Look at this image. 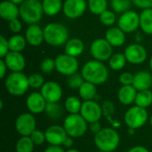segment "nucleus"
I'll use <instances>...</instances> for the list:
<instances>
[{
  "instance_id": "1",
  "label": "nucleus",
  "mask_w": 152,
  "mask_h": 152,
  "mask_svg": "<svg viewBox=\"0 0 152 152\" xmlns=\"http://www.w3.org/2000/svg\"><path fill=\"white\" fill-rule=\"evenodd\" d=\"M81 74L85 81L94 85H102L109 78V69L107 66L100 61L92 60L87 61L81 69Z\"/></svg>"
},
{
  "instance_id": "2",
  "label": "nucleus",
  "mask_w": 152,
  "mask_h": 152,
  "mask_svg": "<svg viewBox=\"0 0 152 152\" xmlns=\"http://www.w3.org/2000/svg\"><path fill=\"white\" fill-rule=\"evenodd\" d=\"M94 142L99 151L112 152L119 146L120 136L114 128L105 127L94 134Z\"/></svg>"
},
{
  "instance_id": "3",
  "label": "nucleus",
  "mask_w": 152,
  "mask_h": 152,
  "mask_svg": "<svg viewBox=\"0 0 152 152\" xmlns=\"http://www.w3.org/2000/svg\"><path fill=\"white\" fill-rule=\"evenodd\" d=\"M45 41L51 46H61L69 40V30L61 23L52 22L44 28Z\"/></svg>"
},
{
  "instance_id": "4",
  "label": "nucleus",
  "mask_w": 152,
  "mask_h": 152,
  "mask_svg": "<svg viewBox=\"0 0 152 152\" xmlns=\"http://www.w3.org/2000/svg\"><path fill=\"white\" fill-rule=\"evenodd\" d=\"M44 13L42 2L40 0H25L20 5V16L25 23L37 24Z\"/></svg>"
},
{
  "instance_id": "5",
  "label": "nucleus",
  "mask_w": 152,
  "mask_h": 152,
  "mask_svg": "<svg viewBox=\"0 0 152 152\" xmlns=\"http://www.w3.org/2000/svg\"><path fill=\"white\" fill-rule=\"evenodd\" d=\"M4 86L10 94L21 96L25 94L29 88L28 77L22 72H12L6 77Z\"/></svg>"
},
{
  "instance_id": "6",
  "label": "nucleus",
  "mask_w": 152,
  "mask_h": 152,
  "mask_svg": "<svg viewBox=\"0 0 152 152\" xmlns=\"http://www.w3.org/2000/svg\"><path fill=\"white\" fill-rule=\"evenodd\" d=\"M88 123L85 118L78 114H69L63 123V127L69 136L72 138L82 137L88 129Z\"/></svg>"
},
{
  "instance_id": "7",
  "label": "nucleus",
  "mask_w": 152,
  "mask_h": 152,
  "mask_svg": "<svg viewBox=\"0 0 152 152\" xmlns=\"http://www.w3.org/2000/svg\"><path fill=\"white\" fill-rule=\"evenodd\" d=\"M149 119V114L145 108L134 105L129 108L124 116L125 124L128 128L139 129L142 127Z\"/></svg>"
},
{
  "instance_id": "8",
  "label": "nucleus",
  "mask_w": 152,
  "mask_h": 152,
  "mask_svg": "<svg viewBox=\"0 0 152 152\" xmlns=\"http://www.w3.org/2000/svg\"><path fill=\"white\" fill-rule=\"evenodd\" d=\"M55 66L56 70L60 74L69 77L77 73L79 67V62L77 57L69 55L67 53H62L59 54L55 58Z\"/></svg>"
},
{
  "instance_id": "9",
  "label": "nucleus",
  "mask_w": 152,
  "mask_h": 152,
  "mask_svg": "<svg viewBox=\"0 0 152 152\" xmlns=\"http://www.w3.org/2000/svg\"><path fill=\"white\" fill-rule=\"evenodd\" d=\"M37 120L34 114L25 112L18 116L15 121V129L20 136H30L37 129Z\"/></svg>"
},
{
  "instance_id": "10",
  "label": "nucleus",
  "mask_w": 152,
  "mask_h": 152,
  "mask_svg": "<svg viewBox=\"0 0 152 152\" xmlns=\"http://www.w3.org/2000/svg\"><path fill=\"white\" fill-rule=\"evenodd\" d=\"M112 47L113 46L106 40V38H97L92 43L90 52L94 60L104 61L110 60L112 56Z\"/></svg>"
},
{
  "instance_id": "11",
  "label": "nucleus",
  "mask_w": 152,
  "mask_h": 152,
  "mask_svg": "<svg viewBox=\"0 0 152 152\" xmlns=\"http://www.w3.org/2000/svg\"><path fill=\"white\" fill-rule=\"evenodd\" d=\"M80 115L85 118V120L88 124L100 121L103 115L102 107L94 100L84 101L81 107Z\"/></svg>"
},
{
  "instance_id": "12",
  "label": "nucleus",
  "mask_w": 152,
  "mask_h": 152,
  "mask_svg": "<svg viewBox=\"0 0 152 152\" xmlns=\"http://www.w3.org/2000/svg\"><path fill=\"white\" fill-rule=\"evenodd\" d=\"M118 27L125 33L134 32L140 27V14L132 10L122 13L118 18Z\"/></svg>"
},
{
  "instance_id": "13",
  "label": "nucleus",
  "mask_w": 152,
  "mask_h": 152,
  "mask_svg": "<svg viewBox=\"0 0 152 152\" xmlns=\"http://www.w3.org/2000/svg\"><path fill=\"white\" fill-rule=\"evenodd\" d=\"M124 53L127 61L132 64H142L147 59V51L145 47L139 43L129 45Z\"/></svg>"
},
{
  "instance_id": "14",
  "label": "nucleus",
  "mask_w": 152,
  "mask_h": 152,
  "mask_svg": "<svg viewBox=\"0 0 152 152\" xmlns=\"http://www.w3.org/2000/svg\"><path fill=\"white\" fill-rule=\"evenodd\" d=\"M87 8L86 0H65L62 7L64 15L69 19L81 17Z\"/></svg>"
},
{
  "instance_id": "15",
  "label": "nucleus",
  "mask_w": 152,
  "mask_h": 152,
  "mask_svg": "<svg viewBox=\"0 0 152 152\" xmlns=\"http://www.w3.org/2000/svg\"><path fill=\"white\" fill-rule=\"evenodd\" d=\"M40 93L47 103L59 102L62 97L61 86L55 81H47L40 89Z\"/></svg>"
},
{
  "instance_id": "16",
  "label": "nucleus",
  "mask_w": 152,
  "mask_h": 152,
  "mask_svg": "<svg viewBox=\"0 0 152 152\" xmlns=\"http://www.w3.org/2000/svg\"><path fill=\"white\" fill-rule=\"evenodd\" d=\"M45 134L46 142L49 145H53V146H62L64 141L69 136L64 127L58 125H53L49 126L45 131Z\"/></svg>"
},
{
  "instance_id": "17",
  "label": "nucleus",
  "mask_w": 152,
  "mask_h": 152,
  "mask_svg": "<svg viewBox=\"0 0 152 152\" xmlns=\"http://www.w3.org/2000/svg\"><path fill=\"white\" fill-rule=\"evenodd\" d=\"M47 102L44 98L41 93L33 92L28 94L26 99V107L28 110L32 114H41L45 110Z\"/></svg>"
},
{
  "instance_id": "18",
  "label": "nucleus",
  "mask_w": 152,
  "mask_h": 152,
  "mask_svg": "<svg viewBox=\"0 0 152 152\" xmlns=\"http://www.w3.org/2000/svg\"><path fill=\"white\" fill-rule=\"evenodd\" d=\"M4 61L12 72H21L26 66L25 58L20 52L10 51L4 58Z\"/></svg>"
},
{
  "instance_id": "19",
  "label": "nucleus",
  "mask_w": 152,
  "mask_h": 152,
  "mask_svg": "<svg viewBox=\"0 0 152 152\" xmlns=\"http://www.w3.org/2000/svg\"><path fill=\"white\" fill-rule=\"evenodd\" d=\"M25 38L28 45L32 46L40 45L45 41L44 29L37 24L28 25L25 32Z\"/></svg>"
},
{
  "instance_id": "20",
  "label": "nucleus",
  "mask_w": 152,
  "mask_h": 152,
  "mask_svg": "<svg viewBox=\"0 0 152 152\" xmlns=\"http://www.w3.org/2000/svg\"><path fill=\"white\" fill-rule=\"evenodd\" d=\"M0 16L7 21L16 19L20 16V6L10 0L3 1L0 4Z\"/></svg>"
},
{
  "instance_id": "21",
  "label": "nucleus",
  "mask_w": 152,
  "mask_h": 152,
  "mask_svg": "<svg viewBox=\"0 0 152 152\" xmlns=\"http://www.w3.org/2000/svg\"><path fill=\"white\" fill-rule=\"evenodd\" d=\"M138 92L149 90L152 86V75L147 70H141L134 75L132 85Z\"/></svg>"
},
{
  "instance_id": "22",
  "label": "nucleus",
  "mask_w": 152,
  "mask_h": 152,
  "mask_svg": "<svg viewBox=\"0 0 152 152\" xmlns=\"http://www.w3.org/2000/svg\"><path fill=\"white\" fill-rule=\"evenodd\" d=\"M137 92L138 91L132 85L131 86H122L118 92V102L125 106L132 105L135 102Z\"/></svg>"
},
{
  "instance_id": "23",
  "label": "nucleus",
  "mask_w": 152,
  "mask_h": 152,
  "mask_svg": "<svg viewBox=\"0 0 152 152\" xmlns=\"http://www.w3.org/2000/svg\"><path fill=\"white\" fill-rule=\"evenodd\" d=\"M105 38L114 47L121 46L126 42L125 32L118 27H110L106 31Z\"/></svg>"
},
{
  "instance_id": "24",
  "label": "nucleus",
  "mask_w": 152,
  "mask_h": 152,
  "mask_svg": "<svg viewBox=\"0 0 152 152\" xmlns=\"http://www.w3.org/2000/svg\"><path fill=\"white\" fill-rule=\"evenodd\" d=\"M85 49L84 43L81 39L78 38H71L69 39L65 45V53L77 57L79 56Z\"/></svg>"
},
{
  "instance_id": "25",
  "label": "nucleus",
  "mask_w": 152,
  "mask_h": 152,
  "mask_svg": "<svg viewBox=\"0 0 152 152\" xmlns=\"http://www.w3.org/2000/svg\"><path fill=\"white\" fill-rule=\"evenodd\" d=\"M78 94L81 99H83L84 101H93L97 96L96 85L85 81L78 89Z\"/></svg>"
},
{
  "instance_id": "26",
  "label": "nucleus",
  "mask_w": 152,
  "mask_h": 152,
  "mask_svg": "<svg viewBox=\"0 0 152 152\" xmlns=\"http://www.w3.org/2000/svg\"><path fill=\"white\" fill-rule=\"evenodd\" d=\"M42 5L44 13L47 16L57 15L63 7L61 0H43Z\"/></svg>"
},
{
  "instance_id": "27",
  "label": "nucleus",
  "mask_w": 152,
  "mask_h": 152,
  "mask_svg": "<svg viewBox=\"0 0 152 152\" xmlns=\"http://www.w3.org/2000/svg\"><path fill=\"white\" fill-rule=\"evenodd\" d=\"M140 28L144 33L152 35V8L143 9L140 13Z\"/></svg>"
},
{
  "instance_id": "28",
  "label": "nucleus",
  "mask_w": 152,
  "mask_h": 152,
  "mask_svg": "<svg viewBox=\"0 0 152 152\" xmlns=\"http://www.w3.org/2000/svg\"><path fill=\"white\" fill-rule=\"evenodd\" d=\"M8 43H9L10 51L20 53L22 50H24L28 42L25 38V37H23L20 34H15L8 39Z\"/></svg>"
},
{
  "instance_id": "29",
  "label": "nucleus",
  "mask_w": 152,
  "mask_h": 152,
  "mask_svg": "<svg viewBox=\"0 0 152 152\" xmlns=\"http://www.w3.org/2000/svg\"><path fill=\"white\" fill-rule=\"evenodd\" d=\"M83 102L77 96H69L65 100L64 109L69 114H78L80 113Z\"/></svg>"
},
{
  "instance_id": "30",
  "label": "nucleus",
  "mask_w": 152,
  "mask_h": 152,
  "mask_svg": "<svg viewBox=\"0 0 152 152\" xmlns=\"http://www.w3.org/2000/svg\"><path fill=\"white\" fill-rule=\"evenodd\" d=\"M135 105L140 106L142 108L147 109L152 104V92L149 90H143L137 92L135 102Z\"/></svg>"
},
{
  "instance_id": "31",
  "label": "nucleus",
  "mask_w": 152,
  "mask_h": 152,
  "mask_svg": "<svg viewBox=\"0 0 152 152\" xmlns=\"http://www.w3.org/2000/svg\"><path fill=\"white\" fill-rule=\"evenodd\" d=\"M35 144L30 136H21L16 142V152H33Z\"/></svg>"
},
{
  "instance_id": "32",
  "label": "nucleus",
  "mask_w": 152,
  "mask_h": 152,
  "mask_svg": "<svg viewBox=\"0 0 152 152\" xmlns=\"http://www.w3.org/2000/svg\"><path fill=\"white\" fill-rule=\"evenodd\" d=\"M127 60L125 53H114L109 60V65L113 70H121L126 66Z\"/></svg>"
},
{
  "instance_id": "33",
  "label": "nucleus",
  "mask_w": 152,
  "mask_h": 152,
  "mask_svg": "<svg viewBox=\"0 0 152 152\" xmlns=\"http://www.w3.org/2000/svg\"><path fill=\"white\" fill-rule=\"evenodd\" d=\"M45 112L52 119H59L63 115V109L58 102L47 103Z\"/></svg>"
},
{
  "instance_id": "34",
  "label": "nucleus",
  "mask_w": 152,
  "mask_h": 152,
  "mask_svg": "<svg viewBox=\"0 0 152 152\" xmlns=\"http://www.w3.org/2000/svg\"><path fill=\"white\" fill-rule=\"evenodd\" d=\"M108 0H88L87 7L90 12L95 15H100L104 11L107 10Z\"/></svg>"
},
{
  "instance_id": "35",
  "label": "nucleus",
  "mask_w": 152,
  "mask_h": 152,
  "mask_svg": "<svg viewBox=\"0 0 152 152\" xmlns=\"http://www.w3.org/2000/svg\"><path fill=\"white\" fill-rule=\"evenodd\" d=\"M132 0H111V8L115 12L124 13L130 10Z\"/></svg>"
},
{
  "instance_id": "36",
  "label": "nucleus",
  "mask_w": 152,
  "mask_h": 152,
  "mask_svg": "<svg viewBox=\"0 0 152 152\" xmlns=\"http://www.w3.org/2000/svg\"><path fill=\"white\" fill-rule=\"evenodd\" d=\"M84 82H85V79L81 73L80 74L75 73L71 76H69L67 79V85L71 89H79Z\"/></svg>"
},
{
  "instance_id": "37",
  "label": "nucleus",
  "mask_w": 152,
  "mask_h": 152,
  "mask_svg": "<svg viewBox=\"0 0 152 152\" xmlns=\"http://www.w3.org/2000/svg\"><path fill=\"white\" fill-rule=\"evenodd\" d=\"M99 16H100V21L107 27H112L116 22V14L115 12L113 11L106 10Z\"/></svg>"
},
{
  "instance_id": "38",
  "label": "nucleus",
  "mask_w": 152,
  "mask_h": 152,
  "mask_svg": "<svg viewBox=\"0 0 152 152\" xmlns=\"http://www.w3.org/2000/svg\"><path fill=\"white\" fill-rule=\"evenodd\" d=\"M44 77L39 73H33L28 77V84L29 87L33 89H41V87L45 84Z\"/></svg>"
},
{
  "instance_id": "39",
  "label": "nucleus",
  "mask_w": 152,
  "mask_h": 152,
  "mask_svg": "<svg viewBox=\"0 0 152 152\" xmlns=\"http://www.w3.org/2000/svg\"><path fill=\"white\" fill-rule=\"evenodd\" d=\"M54 69H56L55 66V60L52 58H46L45 59L41 64H40V70L45 74H50Z\"/></svg>"
},
{
  "instance_id": "40",
  "label": "nucleus",
  "mask_w": 152,
  "mask_h": 152,
  "mask_svg": "<svg viewBox=\"0 0 152 152\" xmlns=\"http://www.w3.org/2000/svg\"><path fill=\"white\" fill-rule=\"evenodd\" d=\"M102 107L103 115L106 117V118H108L110 122H112L111 117L115 112V107H114L113 103L110 101H104Z\"/></svg>"
},
{
  "instance_id": "41",
  "label": "nucleus",
  "mask_w": 152,
  "mask_h": 152,
  "mask_svg": "<svg viewBox=\"0 0 152 152\" xmlns=\"http://www.w3.org/2000/svg\"><path fill=\"white\" fill-rule=\"evenodd\" d=\"M30 138H31L32 142H34V144L37 145V146L42 145L45 142H46L45 132H43L41 130H38V129H36L30 134Z\"/></svg>"
},
{
  "instance_id": "42",
  "label": "nucleus",
  "mask_w": 152,
  "mask_h": 152,
  "mask_svg": "<svg viewBox=\"0 0 152 152\" xmlns=\"http://www.w3.org/2000/svg\"><path fill=\"white\" fill-rule=\"evenodd\" d=\"M134 77V75H133L132 73L124 72L119 76L118 81L122 86H131V85H133Z\"/></svg>"
},
{
  "instance_id": "43",
  "label": "nucleus",
  "mask_w": 152,
  "mask_h": 152,
  "mask_svg": "<svg viewBox=\"0 0 152 152\" xmlns=\"http://www.w3.org/2000/svg\"><path fill=\"white\" fill-rule=\"evenodd\" d=\"M9 52L10 48L8 40L4 36H0V58H4Z\"/></svg>"
},
{
  "instance_id": "44",
  "label": "nucleus",
  "mask_w": 152,
  "mask_h": 152,
  "mask_svg": "<svg viewBox=\"0 0 152 152\" xmlns=\"http://www.w3.org/2000/svg\"><path fill=\"white\" fill-rule=\"evenodd\" d=\"M9 28L14 34H18V33H20L21 31L22 24H21L20 20L18 18L13 19V20L9 21Z\"/></svg>"
},
{
  "instance_id": "45",
  "label": "nucleus",
  "mask_w": 152,
  "mask_h": 152,
  "mask_svg": "<svg viewBox=\"0 0 152 152\" xmlns=\"http://www.w3.org/2000/svg\"><path fill=\"white\" fill-rule=\"evenodd\" d=\"M132 2L134 5L142 10L152 8V0H132Z\"/></svg>"
},
{
  "instance_id": "46",
  "label": "nucleus",
  "mask_w": 152,
  "mask_h": 152,
  "mask_svg": "<svg viewBox=\"0 0 152 152\" xmlns=\"http://www.w3.org/2000/svg\"><path fill=\"white\" fill-rule=\"evenodd\" d=\"M88 128H89V130H90L93 134H96L97 133H99V132L102 129V126H101V123H100L99 121L90 123Z\"/></svg>"
},
{
  "instance_id": "47",
  "label": "nucleus",
  "mask_w": 152,
  "mask_h": 152,
  "mask_svg": "<svg viewBox=\"0 0 152 152\" xmlns=\"http://www.w3.org/2000/svg\"><path fill=\"white\" fill-rule=\"evenodd\" d=\"M7 69H8V68H7L4 61L1 60L0 61V78H4L5 77Z\"/></svg>"
},
{
  "instance_id": "48",
  "label": "nucleus",
  "mask_w": 152,
  "mask_h": 152,
  "mask_svg": "<svg viewBox=\"0 0 152 152\" xmlns=\"http://www.w3.org/2000/svg\"><path fill=\"white\" fill-rule=\"evenodd\" d=\"M44 152H65L64 149L61 146H53V145H50L49 147H47Z\"/></svg>"
},
{
  "instance_id": "49",
  "label": "nucleus",
  "mask_w": 152,
  "mask_h": 152,
  "mask_svg": "<svg viewBox=\"0 0 152 152\" xmlns=\"http://www.w3.org/2000/svg\"><path fill=\"white\" fill-rule=\"evenodd\" d=\"M73 139H74V138H72V137H70V136H68V137L66 138V140L64 141L62 146H63L64 148L68 149V150H69V149H71L72 146H73V144H74Z\"/></svg>"
},
{
  "instance_id": "50",
  "label": "nucleus",
  "mask_w": 152,
  "mask_h": 152,
  "mask_svg": "<svg viewBox=\"0 0 152 152\" xmlns=\"http://www.w3.org/2000/svg\"><path fill=\"white\" fill-rule=\"evenodd\" d=\"M128 152H151L147 148H145L144 146H141V145H137L134 146L133 148H131Z\"/></svg>"
},
{
  "instance_id": "51",
  "label": "nucleus",
  "mask_w": 152,
  "mask_h": 152,
  "mask_svg": "<svg viewBox=\"0 0 152 152\" xmlns=\"http://www.w3.org/2000/svg\"><path fill=\"white\" fill-rule=\"evenodd\" d=\"M134 38H135V41H136L137 43H140V42H142V39H143V37H142V34H141V33H139V32L136 34V36L134 37Z\"/></svg>"
},
{
  "instance_id": "52",
  "label": "nucleus",
  "mask_w": 152,
  "mask_h": 152,
  "mask_svg": "<svg viewBox=\"0 0 152 152\" xmlns=\"http://www.w3.org/2000/svg\"><path fill=\"white\" fill-rule=\"evenodd\" d=\"M10 1H11V2H12V3H14V4H16L17 5H18V4H20H20H21L25 0H10Z\"/></svg>"
},
{
  "instance_id": "53",
  "label": "nucleus",
  "mask_w": 152,
  "mask_h": 152,
  "mask_svg": "<svg viewBox=\"0 0 152 152\" xmlns=\"http://www.w3.org/2000/svg\"><path fill=\"white\" fill-rule=\"evenodd\" d=\"M65 152H80L78 150H77V149H69V150H67Z\"/></svg>"
},
{
  "instance_id": "54",
  "label": "nucleus",
  "mask_w": 152,
  "mask_h": 152,
  "mask_svg": "<svg viewBox=\"0 0 152 152\" xmlns=\"http://www.w3.org/2000/svg\"><path fill=\"white\" fill-rule=\"evenodd\" d=\"M150 69H151V71L152 72V56L151 57V60H150Z\"/></svg>"
},
{
  "instance_id": "55",
  "label": "nucleus",
  "mask_w": 152,
  "mask_h": 152,
  "mask_svg": "<svg viewBox=\"0 0 152 152\" xmlns=\"http://www.w3.org/2000/svg\"><path fill=\"white\" fill-rule=\"evenodd\" d=\"M150 124H151V126L152 127V114L151 115V117H150Z\"/></svg>"
},
{
  "instance_id": "56",
  "label": "nucleus",
  "mask_w": 152,
  "mask_h": 152,
  "mask_svg": "<svg viewBox=\"0 0 152 152\" xmlns=\"http://www.w3.org/2000/svg\"><path fill=\"white\" fill-rule=\"evenodd\" d=\"M97 152H106V151H97Z\"/></svg>"
},
{
  "instance_id": "57",
  "label": "nucleus",
  "mask_w": 152,
  "mask_h": 152,
  "mask_svg": "<svg viewBox=\"0 0 152 152\" xmlns=\"http://www.w3.org/2000/svg\"><path fill=\"white\" fill-rule=\"evenodd\" d=\"M151 152H152V149H151Z\"/></svg>"
},
{
  "instance_id": "58",
  "label": "nucleus",
  "mask_w": 152,
  "mask_h": 152,
  "mask_svg": "<svg viewBox=\"0 0 152 152\" xmlns=\"http://www.w3.org/2000/svg\"><path fill=\"white\" fill-rule=\"evenodd\" d=\"M110 1H111V0H110Z\"/></svg>"
}]
</instances>
